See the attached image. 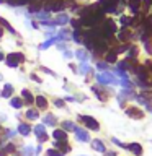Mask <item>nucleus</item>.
Returning <instances> with one entry per match:
<instances>
[{
    "mask_svg": "<svg viewBox=\"0 0 152 156\" xmlns=\"http://www.w3.org/2000/svg\"><path fill=\"white\" fill-rule=\"evenodd\" d=\"M97 81L101 83V85H116L118 78L115 75H111V73H108V72H103V73H98L97 75Z\"/></svg>",
    "mask_w": 152,
    "mask_h": 156,
    "instance_id": "1",
    "label": "nucleus"
},
{
    "mask_svg": "<svg viewBox=\"0 0 152 156\" xmlns=\"http://www.w3.org/2000/svg\"><path fill=\"white\" fill-rule=\"evenodd\" d=\"M44 8L48 10V12H62L64 8H66V2L64 0H54V2H49L44 5Z\"/></svg>",
    "mask_w": 152,
    "mask_h": 156,
    "instance_id": "2",
    "label": "nucleus"
},
{
    "mask_svg": "<svg viewBox=\"0 0 152 156\" xmlns=\"http://www.w3.org/2000/svg\"><path fill=\"white\" fill-rule=\"evenodd\" d=\"M78 119H80L90 130H98V129H100V124H98V122L93 119V117H90V115H80Z\"/></svg>",
    "mask_w": 152,
    "mask_h": 156,
    "instance_id": "3",
    "label": "nucleus"
},
{
    "mask_svg": "<svg viewBox=\"0 0 152 156\" xmlns=\"http://www.w3.org/2000/svg\"><path fill=\"white\" fill-rule=\"evenodd\" d=\"M126 114L129 115L131 119H142V117H144V112H142L139 107H136V106L126 107Z\"/></svg>",
    "mask_w": 152,
    "mask_h": 156,
    "instance_id": "4",
    "label": "nucleus"
},
{
    "mask_svg": "<svg viewBox=\"0 0 152 156\" xmlns=\"http://www.w3.org/2000/svg\"><path fill=\"white\" fill-rule=\"evenodd\" d=\"M17 60H20V62L25 60L23 54H8V55H7V65L8 67H17L18 65Z\"/></svg>",
    "mask_w": 152,
    "mask_h": 156,
    "instance_id": "5",
    "label": "nucleus"
},
{
    "mask_svg": "<svg viewBox=\"0 0 152 156\" xmlns=\"http://www.w3.org/2000/svg\"><path fill=\"white\" fill-rule=\"evenodd\" d=\"M75 135H77V138L80 140V141H88L90 140V136H88V132L87 130H83V129H80V127H75Z\"/></svg>",
    "mask_w": 152,
    "mask_h": 156,
    "instance_id": "6",
    "label": "nucleus"
},
{
    "mask_svg": "<svg viewBox=\"0 0 152 156\" xmlns=\"http://www.w3.org/2000/svg\"><path fill=\"white\" fill-rule=\"evenodd\" d=\"M34 132H36L39 141H46V140H48V135H46V129H44V125H36Z\"/></svg>",
    "mask_w": 152,
    "mask_h": 156,
    "instance_id": "7",
    "label": "nucleus"
},
{
    "mask_svg": "<svg viewBox=\"0 0 152 156\" xmlns=\"http://www.w3.org/2000/svg\"><path fill=\"white\" fill-rule=\"evenodd\" d=\"M131 39H132V33L127 28H123L121 33H120V41L121 42H127V41H131Z\"/></svg>",
    "mask_w": 152,
    "mask_h": 156,
    "instance_id": "8",
    "label": "nucleus"
},
{
    "mask_svg": "<svg viewBox=\"0 0 152 156\" xmlns=\"http://www.w3.org/2000/svg\"><path fill=\"white\" fill-rule=\"evenodd\" d=\"M126 148L131 151V153H134L136 156H141L142 154V146L139 143H129V145H126Z\"/></svg>",
    "mask_w": 152,
    "mask_h": 156,
    "instance_id": "9",
    "label": "nucleus"
},
{
    "mask_svg": "<svg viewBox=\"0 0 152 156\" xmlns=\"http://www.w3.org/2000/svg\"><path fill=\"white\" fill-rule=\"evenodd\" d=\"M105 57H106V62H108V63H115V62L118 60V52L115 51V47L110 49V51L106 52Z\"/></svg>",
    "mask_w": 152,
    "mask_h": 156,
    "instance_id": "10",
    "label": "nucleus"
},
{
    "mask_svg": "<svg viewBox=\"0 0 152 156\" xmlns=\"http://www.w3.org/2000/svg\"><path fill=\"white\" fill-rule=\"evenodd\" d=\"M141 3H142V0H127V7H129L134 13L139 12V8H141Z\"/></svg>",
    "mask_w": 152,
    "mask_h": 156,
    "instance_id": "11",
    "label": "nucleus"
},
{
    "mask_svg": "<svg viewBox=\"0 0 152 156\" xmlns=\"http://www.w3.org/2000/svg\"><path fill=\"white\" fill-rule=\"evenodd\" d=\"M52 136L56 138L57 141H66L67 140V133H66V130H54V133H52Z\"/></svg>",
    "mask_w": 152,
    "mask_h": 156,
    "instance_id": "12",
    "label": "nucleus"
},
{
    "mask_svg": "<svg viewBox=\"0 0 152 156\" xmlns=\"http://www.w3.org/2000/svg\"><path fill=\"white\" fill-rule=\"evenodd\" d=\"M92 90H93V93H95V94L98 96V99H100V101H106V98H108V96H106V93H105V91H101L98 86H93Z\"/></svg>",
    "mask_w": 152,
    "mask_h": 156,
    "instance_id": "13",
    "label": "nucleus"
},
{
    "mask_svg": "<svg viewBox=\"0 0 152 156\" xmlns=\"http://www.w3.org/2000/svg\"><path fill=\"white\" fill-rule=\"evenodd\" d=\"M92 146H93V150L100 151V153H105V145L101 143V140H93L92 141Z\"/></svg>",
    "mask_w": 152,
    "mask_h": 156,
    "instance_id": "14",
    "label": "nucleus"
},
{
    "mask_svg": "<svg viewBox=\"0 0 152 156\" xmlns=\"http://www.w3.org/2000/svg\"><path fill=\"white\" fill-rule=\"evenodd\" d=\"M36 104H38L39 109H46V107H48V99L44 96H38L36 98Z\"/></svg>",
    "mask_w": 152,
    "mask_h": 156,
    "instance_id": "15",
    "label": "nucleus"
},
{
    "mask_svg": "<svg viewBox=\"0 0 152 156\" xmlns=\"http://www.w3.org/2000/svg\"><path fill=\"white\" fill-rule=\"evenodd\" d=\"M18 132H20L21 135L26 136V135H29L31 129H29V125H26V124H20V125H18Z\"/></svg>",
    "mask_w": 152,
    "mask_h": 156,
    "instance_id": "16",
    "label": "nucleus"
},
{
    "mask_svg": "<svg viewBox=\"0 0 152 156\" xmlns=\"http://www.w3.org/2000/svg\"><path fill=\"white\" fill-rule=\"evenodd\" d=\"M54 146L61 150V153H66V151H69V150H70V148L67 146V143H66V141H56V143H54Z\"/></svg>",
    "mask_w": 152,
    "mask_h": 156,
    "instance_id": "17",
    "label": "nucleus"
},
{
    "mask_svg": "<svg viewBox=\"0 0 152 156\" xmlns=\"http://www.w3.org/2000/svg\"><path fill=\"white\" fill-rule=\"evenodd\" d=\"M54 23H56V24H66V23H69V16H67V15H57V16H56V21H54Z\"/></svg>",
    "mask_w": 152,
    "mask_h": 156,
    "instance_id": "18",
    "label": "nucleus"
},
{
    "mask_svg": "<svg viewBox=\"0 0 152 156\" xmlns=\"http://www.w3.org/2000/svg\"><path fill=\"white\" fill-rule=\"evenodd\" d=\"M21 96L25 98V99H26V101H25V102H28V104H31V102L34 101V98H33V94H31V93H29L28 90H23V91H21Z\"/></svg>",
    "mask_w": 152,
    "mask_h": 156,
    "instance_id": "19",
    "label": "nucleus"
},
{
    "mask_svg": "<svg viewBox=\"0 0 152 156\" xmlns=\"http://www.w3.org/2000/svg\"><path fill=\"white\" fill-rule=\"evenodd\" d=\"M142 99H144L146 102H149V101H152V91H149V90H144V91H141V94H139Z\"/></svg>",
    "mask_w": 152,
    "mask_h": 156,
    "instance_id": "20",
    "label": "nucleus"
},
{
    "mask_svg": "<svg viewBox=\"0 0 152 156\" xmlns=\"http://www.w3.org/2000/svg\"><path fill=\"white\" fill-rule=\"evenodd\" d=\"M120 21H121V24H123L124 28H127V26H131V24H132V18H131V16H126V15H123Z\"/></svg>",
    "mask_w": 152,
    "mask_h": 156,
    "instance_id": "21",
    "label": "nucleus"
},
{
    "mask_svg": "<svg viewBox=\"0 0 152 156\" xmlns=\"http://www.w3.org/2000/svg\"><path fill=\"white\" fill-rule=\"evenodd\" d=\"M12 93H13V86L12 85H5L3 91H2V96L3 98H10V96H12Z\"/></svg>",
    "mask_w": 152,
    "mask_h": 156,
    "instance_id": "22",
    "label": "nucleus"
},
{
    "mask_svg": "<svg viewBox=\"0 0 152 156\" xmlns=\"http://www.w3.org/2000/svg\"><path fill=\"white\" fill-rule=\"evenodd\" d=\"M75 55L78 57V60H80V62H87V58H88V55H87L85 51H77Z\"/></svg>",
    "mask_w": 152,
    "mask_h": 156,
    "instance_id": "23",
    "label": "nucleus"
},
{
    "mask_svg": "<svg viewBox=\"0 0 152 156\" xmlns=\"http://www.w3.org/2000/svg\"><path fill=\"white\" fill-rule=\"evenodd\" d=\"M136 55H137V47L131 46L129 51H127V58H136Z\"/></svg>",
    "mask_w": 152,
    "mask_h": 156,
    "instance_id": "24",
    "label": "nucleus"
},
{
    "mask_svg": "<svg viewBox=\"0 0 152 156\" xmlns=\"http://www.w3.org/2000/svg\"><path fill=\"white\" fill-rule=\"evenodd\" d=\"M56 41H59V37H52V39H49V41H46L44 44H41V46H39V49L43 51V49H46V47H49V46H52V44L56 42Z\"/></svg>",
    "mask_w": 152,
    "mask_h": 156,
    "instance_id": "25",
    "label": "nucleus"
},
{
    "mask_svg": "<svg viewBox=\"0 0 152 156\" xmlns=\"http://www.w3.org/2000/svg\"><path fill=\"white\" fill-rule=\"evenodd\" d=\"M26 117H28V119L29 120H34V119H38V117H39V114H38V111H26Z\"/></svg>",
    "mask_w": 152,
    "mask_h": 156,
    "instance_id": "26",
    "label": "nucleus"
},
{
    "mask_svg": "<svg viewBox=\"0 0 152 156\" xmlns=\"http://www.w3.org/2000/svg\"><path fill=\"white\" fill-rule=\"evenodd\" d=\"M43 122H44V124H49V125H56V119H54V115H51V114L44 117Z\"/></svg>",
    "mask_w": 152,
    "mask_h": 156,
    "instance_id": "27",
    "label": "nucleus"
},
{
    "mask_svg": "<svg viewBox=\"0 0 152 156\" xmlns=\"http://www.w3.org/2000/svg\"><path fill=\"white\" fill-rule=\"evenodd\" d=\"M10 104H12V107H17V109H18V107H21V106H23V101L20 99V98H13Z\"/></svg>",
    "mask_w": 152,
    "mask_h": 156,
    "instance_id": "28",
    "label": "nucleus"
},
{
    "mask_svg": "<svg viewBox=\"0 0 152 156\" xmlns=\"http://www.w3.org/2000/svg\"><path fill=\"white\" fill-rule=\"evenodd\" d=\"M62 127H64V130H75V125H74L72 122H69V120L62 122Z\"/></svg>",
    "mask_w": 152,
    "mask_h": 156,
    "instance_id": "29",
    "label": "nucleus"
},
{
    "mask_svg": "<svg viewBox=\"0 0 152 156\" xmlns=\"http://www.w3.org/2000/svg\"><path fill=\"white\" fill-rule=\"evenodd\" d=\"M90 70H92L90 65H87L85 62H80V72H82V73H88Z\"/></svg>",
    "mask_w": 152,
    "mask_h": 156,
    "instance_id": "30",
    "label": "nucleus"
},
{
    "mask_svg": "<svg viewBox=\"0 0 152 156\" xmlns=\"http://www.w3.org/2000/svg\"><path fill=\"white\" fill-rule=\"evenodd\" d=\"M0 23H2V26H5V28H7L10 33H15V29H13V28H12V26H10V24H8V21H7V20L0 18Z\"/></svg>",
    "mask_w": 152,
    "mask_h": 156,
    "instance_id": "31",
    "label": "nucleus"
},
{
    "mask_svg": "<svg viewBox=\"0 0 152 156\" xmlns=\"http://www.w3.org/2000/svg\"><path fill=\"white\" fill-rule=\"evenodd\" d=\"M144 44H146V51L152 55V37H150V39H147V41H146Z\"/></svg>",
    "mask_w": 152,
    "mask_h": 156,
    "instance_id": "32",
    "label": "nucleus"
},
{
    "mask_svg": "<svg viewBox=\"0 0 152 156\" xmlns=\"http://www.w3.org/2000/svg\"><path fill=\"white\" fill-rule=\"evenodd\" d=\"M39 8H41V5H39V3H31V5H29V12H31V13H36Z\"/></svg>",
    "mask_w": 152,
    "mask_h": 156,
    "instance_id": "33",
    "label": "nucleus"
},
{
    "mask_svg": "<svg viewBox=\"0 0 152 156\" xmlns=\"http://www.w3.org/2000/svg\"><path fill=\"white\" fill-rule=\"evenodd\" d=\"M64 153H61L59 150H49L48 151V156H62Z\"/></svg>",
    "mask_w": 152,
    "mask_h": 156,
    "instance_id": "34",
    "label": "nucleus"
},
{
    "mask_svg": "<svg viewBox=\"0 0 152 156\" xmlns=\"http://www.w3.org/2000/svg\"><path fill=\"white\" fill-rule=\"evenodd\" d=\"M74 41H75V42H82V37H80L78 29H75V31H74Z\"/></svg>",
    "mask_w": 152,
    "mask_h": 156,
    "instance_id": "35",
    "label": "nucleus"
},
{
    "mask_svg": "<svg viewBox=\"0 0 152 156\" xmlns=\"http://www.w3.org/2000/svg\"><path fill=\"white\" fill-rule=\"evenodd\" d=\"M97 67H98V70H106V68H108V63H106V62H98Z\"/></svg>",
    "mask_w": 152,
    "mask_h": 156,
    "instance_id": "36",
    "label": "nucleus"
},
{
    "mask_svg": "<svg viewBox=\"0 0 152 156\" xmlns=\"http://www.w3.org/2000/svg\"><path fill=\"white\" fill-rule=\"evenodd\" d=\"M3 151H5V153H13V151H15V146H13V145H7Z\"/></svg>",
    "mask_w": 152,
    "mask_h": 156,
    "instance_id": "37",
    "label": "nucleus"
},
{
    "mask_svg": "<svg viewBox=\"0 0 152 156\" xmlns=\"http://www.w3.org/2000/svg\"><path fill=\"white\" fill-rule=\"evenodd\" d=\"M80 24H82V23L78 21V20H74V21H72V26L75 28V29H78V28H80Z\"/></svg>",
    "mask_w": 152,
    "mask_h": 156,
    "instance_id": "38",
    "label": "nucleus"
},
{
    "mask_svg": "<svg viewBox=\"0 0 152 156\" xmlns=\"http://www.w3.org/2000/svg\"><path fill=\"white\" fill-rule=\"evenodd\" d=\"M54 104H56L57 107H64V101L62 99H56V101H54Z\"/></svg>",
    "mask_w": 152,
    "mask_h": 156,
    "instance_id": "39",
    "label": "nucleus"
},
{
    "mask_svg": "<svg viewBox=\"0 0 152 156\" xmlns=\"http://www.w3.org/2000/svg\"><path fill=\"white\" fill-rule=\"evenodd\" d=\"M144 5H146V7H149V5H152V0H144Z\"/></svg>",
    "mask_w": 152,
    "mask_h": 156,
    "instance_id": "40",
    "label": "nucleus"
},
{
    "mask_svg": "<svg viewBox=\"0 0 152 156\" xmlns=\"http://www.w3.org/2000/svg\"><path fill=\"white\" fill-rule=\"evenodd\" d=\"M31 78H33V80H34V81H38V83H39V81H41V80H39V78L36 76V75H31Z\"/></svg>",
    "mask_w": 152,
    "mask_h": 156,
    "instance_id": "41",
    "label": "nucleus"
},
{
    "mask_svg": "<svg viewBox=\"0 0 152 156\" xmlns=\"http://www.w3.org/2000/svg\"><path fill=\"white\" fill-rule=\"evenodd\" d=\"M39 18H48V13H39Z\"/></svg>",
    "mask_w": 152,
    "mask_h": 156,
    "instance_id": "42",
    "label": "nucleus"
},
{
    "mask_svg": "<svg viewBox=\"0 0 152 156\" xmlns=\"http://www.w3.org/2000/svg\"><path fill=\"white\" fill-rule=\"evenodd\" d=\"M0 60H3V54L2 52H0Z\"/></svg>",
    "mask_w": 152,
    "mask_h": 156,
    "instance_id": "43",
    "label": "nucleus"
},
{
    "mask_svg": "<svg viewBox=\"0 0 152 156\" xmlns=\"http://www.w3.org/2000/svg\"><path fill=\"white\" fill-rule=\"evenodd\" d=\"M3 36V31H2V29H0V37H2Z\"/></svg>",
    "mask_w": 152,
    "mask_h": 156,
    "instance_id": "44",
    "label": "nucleus"
},
{
    "mask_svg": "<svg viewBox=\"0 0 152 156\" xmlns=\"http://www.w3.org/2000/svg\"><path fill=\"white\" fill-rule=\"evenodd\" d=\"M105 2H108V0H100V3H105Z\"/></svg>",
    "mask_w": 152,
    "mask_h": 156,
    "instance_id": "45",
    "label": "nucleus"
}]
</instances>
